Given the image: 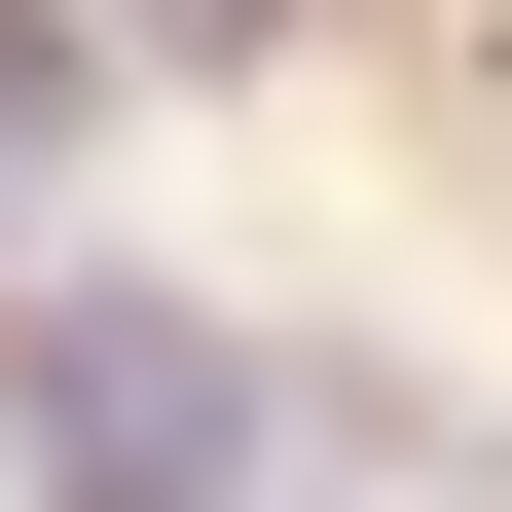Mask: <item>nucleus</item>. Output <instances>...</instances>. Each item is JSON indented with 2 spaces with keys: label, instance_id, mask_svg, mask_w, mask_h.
Masks as SVG:
<instances>
[{
  "label": "nucleus",
  "instance_id": "obj_1",
  "mask_svg": "<svg viewBox=\"0 0 512 512\" xmlns=\"http://www.w3.org/2000/svg\"><path fill=\"white\" fill-rule=\"evenodd\" d=\"M37 147H74V37H0V220H37Z\"/></svg>",
  "mask_w": 512,
  "mask_h": 512
},
{
  "label": "nucleus",
  "instance_id": "obj_2",
  "mask_svg": "<svg viewBox=\"0 0 512 512\" xmlns=\"http://www.w3.org/2000/svg\"><path fill=\"white\" fill-rule=\"evenodd\" d=\"M256 37H293V0H147V74H256Z\"/></svg>",
  "mask_w": 512,
  "mask_h": 512
}]
</instances>
